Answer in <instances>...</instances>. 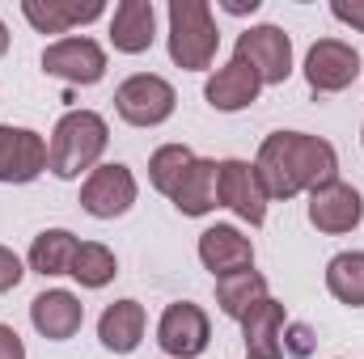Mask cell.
<instances>
[{
  "label": "cell",
  "instance_id": "cell-29",
  "mask_svg": "<svg viewBox=\"0 0 364 359\" xmlns=\"http://www.w3.org/2000/svg\"><path fill=\"white\" fill-rule=\"evenodd\" d=\"M0 359H26V343L13 326H0Z\"/></svg>",
  "mask_w": 364,
  "mask_h": 359
},
{
  "label": "cell",
  "instance_id": "cell-22",
  "mask_svg": "<svg viewBox=\"0 0 364 359\" xmlns=\"http://www.w3.org/2000/svg\"><path fill=\"white\" fill-rule=\"evenodd\" d=\"M326 292L348 309H364V250H343L326 263Z\"/></svg>",
  "mask_w": 364,
  "mask_h": 359
},
{
  "label": "cell",
  "instance_id": "cell-8",
  "mask_svg": "<svg viewBox=\"0 0 364 359\" xmlns=\"http://www.w3.org/2000/svg\"><path fill=\"white\" fill-rule=\"evenodd\" d=\"M360 220H364V199L352 182L335 178L326 186H318V190H309V224L318 233L343 237V233L360 228Z\"/></svg>",
  "mask_w": 364,
  "mask_h": 359
},
{
  "label": "cell",
  "instance_id": "cell-27",
  "mask_svg": "<svg viewBox=\"0 0 364 359\" xmlns=\"http://www.w3.org/2000/svg\"><path fill=\"white\" fill-rule=\"evenodd\" d=\"M21 279H26V267H21V258H17L9 245H0V296H4V292H13Z\"/></svg>",
  "mask_w": 364,
  "mask_h": 359
},
{
  "label": "cell",
  "instance_id": "cell-18",
  "mask_svg": "<svg viewBox=\"0 0 364 359\" xmlns=\"http://www.w3.org/2000/svg\"><path fill=\"white\" fill-rule=\"evenodd\" d=\"M144 326H149V317H144V304H140V300H114V304H106V313L97 317V338H102L106 351L132 355V351L144 343Z\"/></svg>",
  "mask_w": 364,
  "mask_h": 359
},
{
  "label": "cell",
  "instance_id": "cell-20",
  "mask_svg": "<svg viewBox=\"0 0 364 359\" xmlns=\"http://www.w3.org/2000/svg\"><path fill=\"white\" fill-rule=\"evenodd\" d=\"M26 21L38 30V34H68L73 26H85V21H97L106 9L90 0V4H68V0H26L21 4Z\"/></svg>",
  "mask_w": 364,
  "mask_h": 359
},
{
  "label": "cell",
  "instance_id": "cell-11",
  "mask_svg": "<svg viewBox=\"0 0 364 359\" xmlns=\"http://www.w3.org/2000/svg\"><path fill=\"white\" fill-rule=\"evenodd\" d=\"M47 170V140L30 127L0 123V182L26 186Z\"/></svg>",
  "mask_w": 364,
  "mask_h": 359
},
{
  "label": "cell",
  "instance_id": "cell-4",
  "mask_svg": "<svg viewBox=\"0 0 364 359\" xmlns=\"http://www.w3.org/2000/svg\"><path fill=\"white\" fill-rule=\"evenodd\" d=\"M174 106H178L174 85L166 77H153V72H136L114 89V110L132 127H161L174 114Z\"/></svg>",
  "mask_w": 364,
  "mask_h": 359
},
{
  "label": "cell",
  "instance_id": "cell-3",
  "mask_svg": "<svg viewBox=\"0 0 364 359\" xmlns=\"http://www.w3.org/2000/svg\"><path fill=\"white\" fill-rule=\"evenodd\" d=\"M220 47L216 17L203 0H170V60L186 72L212 68Z\"/></svg>",
  "mask_w": 364,
  "mask_h": 359
},
{
  "label": "cell",
  "instance_id": "cell-30",
  "mask_svg": "<svg viewBox=\"0 0 364 359\" xmlns=\"http://www.w3.org/2000/svg\"><path fill=\"white\" fill-rule=\"evenodd\" d=\"M259 9V0H250V4H242V0H229L225 4V13H233V17H242V13H255Z\"/></svg>",
  "mask_w": 364,
  "mask_h": 359
},
{
  "label": "cell",
  "instance_id": "cell-31",
  "mask_svg": "<svg viewBox=\"0 0 364 359\" xmlns=\"http://www.w3.org/2000/svg\"><path fill=\"white\" fill-rule=\"evenodd\" d=\"M4 51H9V26L0 21V60H4Z\"/></svg>",
  "mask_w": 364,
  "mask_h": 359
},
{
  "label": "cell",
  "instance_id": "cell-17",
  "mask_svg": "<svg viewBox=\"0 0 364 359\" xmlns=\"http://www.w3.org/2000/svg\"><path fill=\"white\" fill-rule=\"evenodd\" d=\"M157 38V9L153 0H123L110 17V47L123 55H144Z\"/></svg>",
  "mask_w": 364,
  "mask_h": 359
},
{
  "label": "cell",
  "instance_id": "cell-16",
  "mask_svg": "<svg viewBox=\"0 0 364 359\" xmlns=\"http://www.w3.org/2000/svg\"><path fill=\"white\" fill-rule=\"evenodd\" d=\"M284 326L288 313L279 300H259L246 317H242V343H246V359H279L284 355Z\"/></svg>",
  "mask_w": 364,
  "mask_h": 359
},
{
  "label": "cell",
  "instance_id": "cell-1",
  "mask_svg": "<svg viewBox=\"0 0 364 359\" xmlns=\"http://www.w3.org/2000/svg\"><path fill=\"white\" fill-rule=\"evenodd\" d=\"M255 170L263 178L267 199H296L301 190H318L339 178V153L322 136L305 131H272L259 144Z\"/></svg>",
  "mask_w": 364,
  "mask_h": 359
},
{
  "label": "cell",
  "instance_id": "cell-28",
  "mask_svg": "<svg viewBox=\"0 0 364 359\" xmlns=\"http://www.w3.org/2000/svg\"><path fill=\"white\" fill-rule=\"evenodd\" d=\"M331 17L364 34V0H352V4H348V0H335V4H331Z\"/></svg>",
  "mask_w": 364,
  "mask_h": 359
},
{
  "label": "cell",
  "instance_id": "cell-13",
  "mask_svg": "<svg viewBox=\"0 0 364 359\" xmlns=\"http://www.w3.org/2000/svg\"><path fill=\"white\" fill-rule=\"evenodd\" d=\"M199 263L212 270V279H229L242 270H255V245L233 224H212L199 233Z\"/></svg>",
  "mask_w": 364,
  "mask_h": 359
},
{
  "label": "cell",
  "instance_id": "cell-26",
  "mask_svg": "<svg viewBox=\"0 0 364 359\" xmlns=\"http://www.w3.org/2000/svg\"><path fill=\"white\" fill-rule=\"evenodd\" d=\"M314 343H318V338H314L309 326H301V321H288V326H284V351H288V355L305 359L314 351Z\"/></svg>",
  "mask_w": 364,
  "mask_h": 359
},
{
  "label": "cell",
  "instance_id": "cell-25",
  "mask_svg": "<svg viewBox=\"0 0 364 359\" xmlns=\"http://www.w3.org/2000/svg\"><path fill=\"white\" fill-rule=\"evenodd\" d=\"M195 165V153L186 144H161L153 157H149V182L170 199L178 190V182L186 178V170Z\"/></svg>",
  "mask_w": 364,
  "mask_h": 359
},
{
  "label": "cell",
  "instance_id": "cell-6",
  "mask_svg": "<svg viewBox=\"0 0 364 359\" xmlns=\"http://www.w3.org/2000/svg\"><path fill=\"white\" fill-rule=\"evenodd\" d=\"M360 77V51L343 38H318L305 55V85L314 93H343Z\"/></svg>",
  "mask_w": 364,
  "mask_h": 359
},
{
  "label": "cell",
  "instance_id": "cell-2",
  "mask_svg": "<svg viewBox=\"0 0 364 359\" xmlns=\"http://www.w3.org/2000/svg\"><path fill=\"white\" fill-rule=\"evenodd\" d=\"M106 144H110V127L97 110H68L51 131L47 170L64 182L81 178V174L90 178L102 161V153H106Z\"/></svg>",
  "mask_w": 364,
  "mask_h": 359
},
{
  "label": "cell",
  "instance_id": "cell-32",
  "mask_svg": "<svg viewBox=\"0 0 364 359\" xmlns=\"http://www.w3.org/2000/svg\"><path fill=\"white\" fill-rule=\"evenodd\" d=\"M360 144H364V127H360Z\"/></svg>",
  "mask_w": 364,
  "mask_h": 359
},
{
  "label": "cell",
  "instance_id": "cell-10",
  "mask_svg": "<svg viewBox=\"0 0 364 359\" xmlns=\"http://www.w3.org/2000/svg\"><path fill=\"white\" fill-rule=\"evenodd\" d=\"M136 174L119 161L110 165H97L85 186H81V207L90 211L93 220H114V216H127L132 203H136Z\"/></svg>",
  "mask_w": 364,
  "mask_h": 359
},
{
  "label": "cell",
  "instance_id": "cell-15",
  "mask_svg": "<svg viewBox=\"0 0 364 359\" xmlns=\"http://www.w3.org/2000/svg\"><path fill=\"white\" fill-rule=\"evenodd\" d=\"M259 93H263V81H259V77H255V68H246L242 60H229V64H225V68H216V72L208 77V85H203L208 106H212V110H220V114H233V110L255 106V101H259Z\"/></svg>",
  "mask_w": 364,
  "mask_h": 359
},
{
  "label": "cell",
  "instance_id": "cell-9",
  "mask_svg": "<svg viewBox=\"0 0 364 359\" xmlns=\"http://www.w3.org/2000/svg\"><path fill=\"white\" fill-rule=\"evenodd\" d=\"M208 338H212V321L199 304L178 300L161 313L157 321V347L170 359H195L208 351Z\"/></svg>",
  "mask_w": 364,
  "mask_h": 359
},
{
  "label": "cell",
  "instance_id": "cell-23",
  "mask_svg": "<svg viewBox=\"0 0 364 359\" xmlns=\"http://www.w3.org/2000/svg\"><path fill=\"white\" fill-rule=\"evenodd\" d=\"M259 300H267V279L259 270H242V275H229V279H216V304L225 317L242 321Z\"/></svg>",
  "mask_w": 364,
  "mask_h": 359
},
{
  "label": "cell",
  "instance_id": "cell-12",
  "mask_svg": "<svg viewBox=\"0 0 364 359\" xmlns=\"http://www.w3.org/2000/svg\"><path fill=\"white\" fill-rule=\"evenodd\" d=\"M220 207H229L237 220L259 228L267 220V190L250 161H220Z\"/></svg>",
  "mask_w": 364,
  "mask_h": 359
},
{
  "label": "cell",
  "instance_id": "cell-19",
  "mask_svg": "<svg viewBox=\"0 0 364 359\" xmlns=\"http://www.w3.org/2000/svg\"><path fill=\"white\" fill-rule=\"evenodd\" d=\"M170 203L182 216H208L220 207V161L195 157V165L186 170V178L178 182V190L170 194Z\"/></svg>",
  "mask_w": 364,
  "mask_h": 359
},
{
  "label": "cell",
  "instance_id": "cell-21",
  "mask_svg": "<svg viewBox=\"0 0 364 359\" xmlns=\"http://www.w3.org/2000/svg\"><path fill=\"white\" fill-rule=\"evenodd\" d=\"M81 241L68 228H43L30 245V270L34 275H68Z\"/></svg>",
  "mask_w": 364,
  "mask_h": 359
},
{
  "label": "cell",
  "instance_id": "cell-7",
  "mask_svg": "<svg viewBox=\"0 0 364 359\" xmlns=\"http://www.w3.org/2000/svg\"><path fill=\"white\" fill-rule=\"evenodd\" d=\"M43 72L55 77V81H68V85H97L106 77V51L93 43V38H55L47 51H43Z\"/></svg>",
  "mask_w": 364,
  "mask_h": 359
},
{
  "label": "cell",
  "instance_id": "cell-24",
  "mask_svg": "<svg viewBox=\"0 0 364 359\" xmlns=\"http://www.w3.org/2000/svg\"><path fill=\"white\" fill-rule=\"evenodd\" d=\"M81 287H106L114 275H119V263H114V250L110 245H102V241H81V250H77V258H73V270H68Z\"/></svg>",
  "mask_w": 364,
  "mask_h": 359
},
{
  "label": "cell",
  "instance_id": "cell-14",
  "mask_svg": "<svg viewBox=\"0 0 364 359\" xmlns=\"http://www.w3.org/2000/svg\"><path fill=\"white\" fill-rule=\"evenodd\" d=\"M30 321H34V330H38L43 338L68 343V338L81 330V321H85V304H81L73 292L51 287V292H43V296L30 300Z\"/></svg>",
  "mask_w": 364,
  "mask_h": 359
},
{
  "label": "cell",
  "instance_id": "cell-5",
  "mask_svg": "<svg viewBox=\"0 0 364 359\" xmlns=\"http://www.w3.org/2000/svg\"><path fill=\"white\" fill-rule=\"evenodd\" d=\"M233 60L255 68V77L263 85H284L292 77V38L279 26H250V30L237 34Z\"/></svg>",
  "mask_w": 364,
  "mask_h": 359
}]
</instances>
